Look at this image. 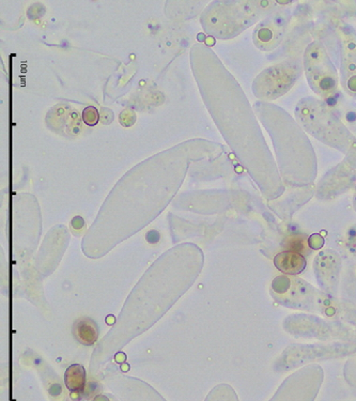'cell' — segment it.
Masks as SVG:
<instances>
[{
    "instance_id": "cell-1",
    "label": "cell",
    "mask_w": 356,
    "mask_h": 401,
    "mask_svg": "<svg viewBox=\"0 0 356 401\" xmlns=\"http://www.w3.org/2000/svg\"><path fill=\"white\" fill-rule=\"evenodd\" d=\"M304 70L310 88L319 96L330 98L338 89L337 71L321 43L314 42L304 55Z\"/></svg>"
},
{
    "instance_id": "cell-2",
    "label": "cell",
    "mask_w": 356,
    "mask_h": 401,
    "mask_svg": "<svg viewBox=\"0 0 356 401\" xmlns=\"http://www.w3.org/2000/svg\"><path fill=\"white\" fill-rule=\"evenodd\" d=\"M341 68L340 84L350 96H356V35L353 29L344 27L340 31Z\"/></svg>"
},
{
    "instance_id": "cell-3",
    "label": "cell",
    "mask_w": 356,
    "mask_h": 401,
    "mask_svg": "<svg viewBox=\"0 0 356 401\" xmlns=\"http://www.w3.org/2000/svg\"><path fill=\"white\" fill-rule=\"evenodd\" d=\"M298 66L283 64L265 71L263 74L272 80H267L260 76L261 93L259 96L267 99H274L284 94V92L288 91L289 88L298 78Z\"/></svg>"
},
{
    "instance_id": "cell-4",
    "label": "cell",
    "mask_w": 356,
    "mask_h": 401,
    "mask_svg": "<svg viewBox=\"0 0 356 401\" xmlns=\"http://www.w3.org/2000/svg\"><path fill=\"white\" fill-rule=\"evenodd\" d=\"M287 15L276 13L261 21L253 33V40L260 50L265 52L274 50L281 44L288 26Z\"/></svg>"
},
{
    "instance_id": "cell-5",
    "label": "cell",
    "mask_w": 356,
    "mask_h": 401,
    "mask_svg": "<svg viewBox=\"0 0 356 401\" xmlns=\"http://www.w3.org/2000/svg\"><path fill=\"white\" fill-rule=\"evenodd\" d=\"M275 267L287 275H298L305 270L306 260L304 256L294 251H286L278 253L274 258Z\"/></svg>"
},
{
    "instance_id": "cell-6",
    "label": "cell",
    "mask_w": 356,
    "mask_h": 401,
    "mask_svg": "<svg viewBox=\"0 0 356 401\" xmlns=\"http://www.w3.org/2000/svg\"><path fill=\"white\" fill-rule=\"evenodd\" d=\"M73 335L82 345L92 346L99 338V329L96 322L90 318H80L73 324Z\"/></svg>"
},
{
    "instance_id": "cell-7",
    "label": "cell",
    "mask_w": 356,
    "mask_h": 401,
    "mask_svg": "<svg viewBox=\"0 0 356 401\" xmlns=\"http://www.w3.org/2000/svg\"><path fill=\"white\" fill-rule=\"evenodd\" d=\"M64 383L71 394L75 395V396L84 394L86 390V383H87L84 366L80 364L71 365L64 373Z\"/></svg>"
},
{
    "instance_id": "cell-8",
    "label": "cell",
    "mask_w": 356,
    "mask_h": 401,
    "mask_svg": "<svg viewBox=\"0 0 356 401\" xmlns=\"http://www.w3.org/2000/svg\"><path fill=\"white\" fill-rule=\"evenodd\" d=\"M82 120L88 127H96L100 121L99 111L94 106H88L82 112Z\"/></svg>"
},
{
    "instance_id": "cell-9",
    "label": "cell",
    "mask_w": 356,
    "mask_h": 401,
    "mask_svg": "<svg viewBox=\"0 0 356 401\" xmlns=\"http://www.w3.org/2000/svg\"><path fill=\"white\" fill-rule=\"evenodd\" d=\"M289 251H294V253H300V255H304L308 251V247H307L306 242L305 240L300 239V238L296 237L292 238L290 241V247H289Z\"/></svg>"
},
{
    "instance_id": "cell-10",
    "label": "cell",
    "mask_w": 356,
    "mask_h": 401,
    "mask_svg": "<svg viewBox=\"0 0 356 401\" xmlns=\"http://www.w3.org/2000/svg\"><path fill=\"white\" fill-rule=\"evenodd\" d=\"M159 238L161 237H159V233H157V230H151V231H149L147 235H145V239H147V241L151 243V244L157 243V242L159 241Z\"/></svg>"
}]
</instances>
